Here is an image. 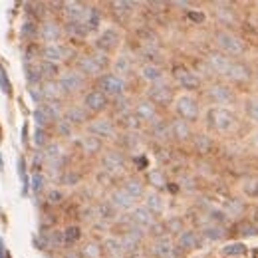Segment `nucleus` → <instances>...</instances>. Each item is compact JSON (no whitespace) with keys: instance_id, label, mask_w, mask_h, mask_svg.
<instances>
[{"instance_id":"f257e3e1","label":"nucleus","mask_w":258,"mask_h":258,"mask_svg":"<svg viewBox=\"0 0 258 258\" xmlns=\"http://www.w3.org/2000/svg\"><path fill=\"white\" fill-rule=\"evenodd\" d=\"M204 119H206V125L216 133H228L236 127V115L228 107L212 105V107L206 109Z\"/></svg>"},{"instance_id":"f03ea898","label":"nucleus","mask_w":258,"mask_h":258,"mask_svg":"<svg viewBox=\"0 0 258 258\" xmlns=\"http://www.w3.org/2000/svg\"><path fill=\"white\" fill-rule=\"evenodd\" d=\"M109 60H107V54H101V52H93V54H83L77 58L75 62V69L85 75V77H101L103 75V69L107 67Z\"/></svg>"},{"instance_id":"7ed1b4c3","label":"nucleus","mask_w":258,"mask_h":258,"mask_svg":"<svg viewBox=\"0 0 258 258\" xmlns=\"http://www.w3.org/2000/svg\"><path fill=\"white\" fill-rule=\"evenodd\" d=\"M214 44L222 54L232 56V58H240L246 52V46L242 44V40L228 30H216L214 32Z\"/></svg>"},{"instance_id":"20e7f679","label":"nucleus","mask_w":258,"mask_h":258,"mask_svg":"<svg viewBox=\"0 0 258 258\" xmlns=\"http://www.w3.org/2000/svg\"><path fill=\"white\" fill-rule=\"evenodd\" d=\"M175 111H177L179 119H185L187 123H194L198 119V115H200L198 101L189 93H183V95L175 97Z\"/></svg>"},{"instance_id":"39448f33","label":"nucleus","mask_w":258,"mask_h":258,"mask_svg":"<svg viewBox=\"0 0 258 258\" xmlns=\"http://www.w3.org/2000/svg\"><path fill=\"white\" fill-rule=\"evenodd\" d=\"M97 89L103 91L107 97H121L125 93V81L117 73H103L97 77Z\"/></svg>"},{"instance_id":"423d86ee","label":"nucleus","mask_w":258,"mask_h":258,"mask_svg":"<svg viewBox=\"0 0 258 258\" xmlns=\"http://www.w3.org/2000/svg\"><path fill=\"white\" fill-rule=\"evenodd\" d=\"M58 83L62 85V89H64L65 95H71V93H77V91L83 89V85H85V75H81L77 69H67V71H64V73L60 75Z\"/></svg>"},{"instance_id":"0eeeda50","label":"nucleus","mask_w":258,"mask_h":258,"mask_svg":"<svg viewBox=\"0 0 258 258\" xmlns=\"http://www.w3.org/2000/svg\"><path fill=\"white\" fill-rule=\"evenodd\" d=\"M206 97H208L210 103H216L218 107H226V105L234 103V99H236L234 91H232L228 85H224V83H214V85H210V87L206 89Z\"/></svg>"},{"instance_id":"6e6552de","label":"nucleus","mask_w":258,"mask_h":258,"mask_svg":"<svg viewBox=\"0 0 258 258\" xmlns=\"http://www.w3.org/2000/svg\"><path fill=\"white\" fill-rule=\"evenodd\" d=\"M173 79L187 91H196L200 87V77L196 73H193L185 65H175L173 67Z\"/></svg>"},{"instance_id":"1a4fd4ad","label":"nucleus","mask_w":258,"mask_h":258,"mask_svg":"<svg viewBox=\"0 0 258 258\" xmlns=\"http://www.w3.org/2000/svg\"><path fill=\"white\" fill-rule=\"evenodd\" d=\"M64 36V28L56 20H42L40 22V40L44 44H60Z\"/></svg>"},{"instance_id":"9d476101","label":"nucleus","mask_w":258,"mask_h":258,"mask_svg":"<svg viewBox=\"0 0 258 258\" xmlns=\"http://www.w3.org/2000/svg\"><path fill=\"white\" fill-rule=\"evenodd\" d=\"M69 50L64 46V44H44L42 50H40V58L46 60V62H52V64H62L64 60L69 58Z\"/></svg>"},{"instance_id":"9b49d317","label":"nucleus","mask_w":258,"mask_h":258,"mask_svg":"<svg viewBox=\"0 0 258 258\" xmlns=\"http://www.w3.org/2000/svg\"><path fill=\"white\" fill-rule=\"evenodd\" d=\"M117 46H119V32L115 28H105L95 40V48L101 54H111L117 50Z\"/></svg>"},{"instance_id":"f8f14e48","label":"nucleus","mask_w":258,"mask_h":258,"mask_svg":"<svg viewBox=\"0 0 258 258\" xmlns=\"http://www.w3.org/2000/svg\"><path fill=\"white\" fill-rule=\"evenodd\" d=\"M107 105H109V99L99 89H89L83 95V107L87 109V113H101Z\"/></svg>"},{"instance_id":"ddd939ff","label":"nucleus","mask_w":258,"mask_h":258,"mask_svg":"<svg viewBox=\"0 0 258 258\" xmlns=\"http://www.w3.org/2000/svg\"><path fill=\"white\" fill-rule=\"evenodd\" d=\"M87 131H89V135H93L97 139L115 137V123L107 117H97V119L87 123Z\"/></svg>"},{"instance_id":"4468645a","label":"nucleus","mask_w":258,"mask_h":258,"mask_svg":"<svg viewBox=\"0 0 258 258\" xmlns=\"http://www.w3.org/2000/svg\"><path fill=\"white\" fill-rule=\"evenodd\" d=\"M149 99L155 103V105H169L173 101V91L167 83H155L149 87Z\"/></svg>"},{"instance_id":"2eb2a0df","label":"nucleus","mask_w":258,"mask_h":258,"mask_svg":"<svg viewBox=\"0 0 258 258\" xmlns=\"http://www.w3.org/2000/svg\"><path fill=\"white\" fill-rule=\"evenodd\" d=\"M129 216H131V222L135 226H139V228H151L155 224V214L145 204L143 206H135Z\"/></svg>"},{"instance_id":"dca6fc26","label":"nucleus","mask_w":258,"mask_h":258,"mask_svg":"<svg viewBox=\"0 0 258 258\" xmlns=\"http://www.w3.org/2000/svg\"><path fill=\"white\" fill-rule=\"evenodd\" d=\"M133 115L139 119V121H157V107L151 99H143L139 103H135L133 107Z\"/></svg>"},{"instance_id":"f3484780","label":"nucleus","mask_w":258,"mask_h":258,"mask_svg":"<svg viewBox=\"0 0 258 258\" xmlns=\"http://www.w3.org/2000/svg\"><path fill=\"white\" fill-rule=\"evenodd\" d=\"M64 119L69 121L71 125H83V123H87L89 113L83 105H69L64 109Z\"/></svg>"},{"instance_id":"a211bd4d","label":"nucleus","mask_w":258,"mask_h":258,"mask_svg":"<svg viewBox=\"0 0 258 258\" xmlns=\"http://www.w3.org/2000/svg\"><path fill=\"white\" fill-rule=\"evenodd\" d=\"M109 202H111L113 208H119V210H129V208H131V210H133L137 200H135L129 193H125L123 189H117V191L111 193V200H109Z\"/></svg>"},{"instance_id":"6ab92c4d","label":"nucleus","mask_w":258,"mask_h":258,"mask_svg":"<svg viewBox=\"0 0 258 258\" xmlns=\"http://www.w3.org/2000/svg\"><path fill=\"white\" fill-rule=\"evenodd\" d=\"M177 244H179V248L185 250V252L196 250V248H200V236H198V232H194V230H181Z\"/></svg>"},{"instance_id":"aec40b11","label":"nucleus","mask_w":258,"mask_h":258,"mask_svg":"<svg viewBox=\"0 0 258 258\" xmlns=\"http://www.w3.org/2000/svg\"><path fill=\"white\" fill-rule=\"evenodd\" d=\"M230 58H226V56H222V54H210L208 58H206V64H208V67L214 71V73H218V75H224L226 77V71H228V67H230Z\"/></svg>"},{"instance_id":"412c9836","label":"nucleus","mask_w":258,"mask_h":258,"mask_svg":"<svg viewBox=\"0 0 258 258\" xmlns=\"http://www.w3.org/2000/svg\"><path fill=\"white\" fill-rule=\"evenodd\" d=\"M226 77L232 79V81H246L250 77V67L238 60H232L230 62V67L226 71Z\"/></svg>"},{"instance_id":"4be33fe9","label":"nucleus","mask_w":258,"mask_h":258,"mask_svg":"<svg viewBox=\"0 0 258 258\" xmlns=\"http://www.w3.org/2000/svg\"><path fill=\"white\" fill-rule=\"evenodd\" d=\"M42 91H44V101H62V97H65L62 85L56 81H44L42 83Z\"/></svg>"},{"instance_id":"5701e85b","label":"nucleus","mask_w":258,"mask_h":258,"mask_svg":"<svg viewBox=\"0 0 258 258\" xmlns=\"http://www.w3.org/2000/svg\"><path fill=\"white\" fill-rule=\"evenodd\" d=\"M173 250H175L173 242H171L169 238H165V236H159V238L151 244V252H153L157 258H171V256H173Z\"/></svg>"},{"instance_id":"b1692460","label":"nucleus","mask_w":258,"mask_h":258,"mask_svg":"<svg viewBox=\"0 0 258 258\" xmlns=\"http://www.w3.org/2000/svg\"><path fill=\"white\" fill-rule=\"evenodd\" d=\"M141 77L145 81H149L151 85H155V83H161L165 79V73H163V69L157 64H145L141 67Z\"/></svg>"},{"instance_id":"393cba45","label":"nucleus","mask_w":258,"mask_h":258,"mask_svg":"<svg viewBox=\"0 0 258 258\" xmlns=\"http://www.w3.org/2000/svg\"><path fill=\"white\" fill-rule=\"evenodd\" d=\"M169 127H171V135L175 137V139H179V141H185V139H189L191 137V123H187L185 119H173L171 123H169Z\"/></svg>"},{"instance_id":"a878e982","label":"nucleus","mask_w":258,"mask_h":258,"mask_svg":"<svg viewBox=\"0 0 258 258\" xmlns=\"http://www.w3.org/2000/svg\"><path fill=\"white\" fill-rule=\"evenodd\" d=\"M123 165H125V159H123V155H121L119 151H109V153H105V157H103V169L115 173V171L123 169Z\"/></svg>"},{"instance_id":"bb28decb","label":"nucleus","mask_w":258,"mask_h":258,"mask_svg":"<svg viewBox=\"0 0 258 258\" xmlns=\"http://www.w3.org/2000/svg\"><path fill=\"white\" fill-rule=\"evenodd\" d=\"M40 71H42L44 81H56L62 75L60 73V65L52 64V62H46V60H40Z\"/></svg>"},{"instance_id":"cd10ccee","label":"nucleus","mask_w":258,"mask_h":258,"mask_svg":"<svg viewBox=\"0 0 258 258\" xmlns=\"http://www.w3.org/2000/svg\"><path fill=\"white\" fill-rule=\"evenodd\" d=\"M125 193H129L135 200L137 198H141L143 194H145V187H143V183L139 181V179H135V177H129V179H125V183H123V187H121Z\"/></svg>"},{"instance_id":"c85d7f7f","label":"nucleus","mask_w":258,"mask_h":258,"mask_svg":"<svg viewBox=\"0 0 258 258\" xmlns=\"http://www.w3.org/2000/svg\"><path fill=\"white\" fill-rule=\"evenodd\" d=\"M220 252H222L224 256H228V258H234V256H244V254L248 252V246H246L244 242L236 240V242H228V244H224V246L220 248Z\"/></svg>"},{"instance_id":"c756f323","label":"nucleus","mask_w":258,"mask_h":258,"mask_svg":"<svg viewBox=\"0 0 258 258\" xmlns=\"http://www.w3.org/2000/svg\"><path fill=\"white\" fill-rule=\"evenodd\" d=\"M224 234H226V230H224L220 224H208V226H204V228L200 230V236L206 238V240H212V242L222 240Z\"/></svg>"},{"instance_id":"7c9ffc66","label":"nucleus","mask_w":258,"mask_h":258,"mask_svg":"<svg viewBox=\"0 0 258 258\" xmlns=\"http://www.w3.org/2000/svg\"><path fill=\"white\" fill-rule=\"evenodd\" d=\"M65 32L71 36V38H77V40H83L91 30L83 24V22H67L65 24Z\"/></svg>"},{"instance_id":"2f4dec72","label":"nucleus","mask_w":258,"mask_h":258,"mask_svg":"<svg viewBox=\"0 0 258 258\" xmlns=\"http://www.w3.org/2000/svg\"><path fill=\"white\" fill-rule=\"evenodd\" d=\"M145 206H147L153 214H161V212H163V208H165L163 198H161L157 193H149V194L145 196Z\"/></svg>"},{"instance_id":"473e14b6","label":"nucleus","mask_w":258,"mask_h":258,"mask_svg":"<svg viewBox=\"0 0 258 258\" xmlns=\"http://www.w3.org/2000/svg\"><path fill=\"white\" fill-rule=\"evenodd\" d=\"M147 181H149V185L155 187V189H165V187H167V179H165L163 171H159V169L149 171V173H147Z\"/></svg>"},{"instance_id":"72a5a7b5","label":"nucleus","mask_w":258,"mask_h":258,"mask_svg":"<svg viewBox=\"0 0 258 258\" xmlns=\"http://www.w3.org/2000/svg\"><path fill=\"white\" fill-rule=\"evenodd\" d=\"M79 143H81V147H83L85 153H97V151H101V139H97L93 135H85Z\"/></svg>"},{"instance_id":"f704fd0d","label":"nucleus","mask_w":258,"mask_h":258,"mask_svg":"<svg viewBox=\"0 0 258 258\" xmlns=\"http://www.w3.org/2000/svg\"><path fill=\"white\" fill-rule=\"evenodd\" d=\"M79 236H81V230H79V226L71 224V226L64 228V244H65V246H71V244H75V242L79 240Z\"/></svg>"},{"instance_id":"c9c22d12","label":"nucleus","mask_w":258,"mask_h":258,"mask_svg":"<svg viewBox=\"0 0 258 258\" xmlns=\"http://www.w3.org/2000/svg\"><path fill=\"white\" fill-rule=\"evenodd\" d=\"M22 36H24L26 40H36V38L40 36V26H38L36 22H32V20L24 22V24H22Z\"/></svg>"},{"instance_id":"e433bc0d","label":"nucleus","mask_w":258,"mask_h":258,"mask_svg":"<svg viewBox=\"0 0 258 258\" xmlns=\"http://www.w3.org/2000/svg\"><path fill=\"white\" fill-rule=\"evenodd\" d=\"M244 111H246V115H248L254 123H258V97H250V99H246V103H244Z\"/></svg>"},{"instance_id":"4c0bfd02","label":"nucleus","mask_w":258,"mask_h":258,"mask_svg":"<svg viewBox=\"0 0 258 258\" xmlns=\"http://www.w3.org/2000/svg\"><path fill=\"white\" fill-rule=\"evenodd\" d=\"M56 129H58V135H62V137H67V135H71V129H73V125L62 117V119L56 123Z\"/></svg>"},{"instance_id":"58836bf2","label":"nucleus","mask_w":258,"mask_h":258,"mask_svg":"<svg viewBox=\"0 0 258 258\" xmlns=\"http://www.w3.org/2000/svg\"><path fill=\"white\" fill-rule=\"evenodd\" d=\"M34 143H36V147H48V133H46V129H38L36 127V133H34Z\"/></svg>"},{"instance_id":"ea45409f","label":"nucleus","mask_w":258,"mask_h":258,"mask_svg":"<svg viewBox=\"0 0 258 258\" xmlns=\"http://www.w3.org/2000/svg\"><path fill=\"white\" fill-rule=\"evenodd\" d=\"M238 228H240V236H256L258 234V228L252 222H242Z\"/></svg>"},{"instance_id":"a19ab883","label":"nucleus","mask_w":258,"mask_h":258,"mask_svg":"<svg viewBox=\"0 0 258 258\" xmlns=\"http://www.w3.org/2000/svg\"><path fill=\"white\" fill-rule=\"evenodd\" d=\"M83 256H87V258H99V256H101V246H97V244H87V246L83 248Z\"/></svg>"},{"instance_id":"79ce46f5","label":"nucleus","mask_w":258,"mask_h":258,"mask_svg":"<svg viewBox=\"0 0 258 258\" xmlns=\"http://www.w3.org/2000/svg\"><path fill=\"white\" fill-rule=\"evenodd\" d=\"M242 191L248 194V196H258V181H246Z\"/></svg>"},{"instance_id":"37998d69","label":"nucleus","mask_w":258,"mask_h":258,"mask_svg":"<svg viewBox=\"0 0 258 258\" xmlns=\"http://www.w3.org/2000/svg\"><path fill=\"white\" fill-rule=\"evenodd\" d=\"M18 173H20V179H22V185H24V193L28 191V175H26V163H24V159H20L18 161Z\"/></svg>"},{"instance_id":"c03bdc74","label":"nucleus","mask_w":258,"mask_h":258,"mask_svg":"<svg viewBox=\"0 0 258 258\" xmlns=\"http://www.w3.org/2000/svg\"><path fill=\"white\" fill-rule=\"evenodd\" d=\"M115 69H117L119 73L129 71V60H127L125 56H119V58H117V62H115Z\"/></svg>"},{"instance_id":"a18cd8bd","label":"nucleus","mask_w":258,"mask_h":258,"mask_svg":"<svg viewBox=\"0 0 258 258\" xmlns=\"http://www.w3.org/2000/svg\"><path fill=\"white\" fill-rule=\"evenodd\" d=\"M32 189H34V193H40V191L44 189V177H42L40 173H36V175L32 177Z\"/></svg>"},{"instance_id":"49530a36","label":"nucleus","mask_w":258,"mask_h":258,"mask_svg":"<svg viewBox=\"0 0 258 258\" xmlns=\"http://www.w3.org/2000/svg\"><path fill=\"white\" fill-rule=\"evenodd\" d=\"M0 89H2L4 93H10V81H8L6 71H4V67H2V65H0Z\"/></svg>"},{"instance_id":"de8ad7c7","label":"nucleus","mask_w":258,"mask_h":258,"mask_svg":"<svg viewBox=\"0 0 258 258\" xmlns=\"http://www.w3.org/2000/svg\"><path fill=\"white\" fill-rule=\"evenodd\" d=\"M79 181V175H75V173H65L64 177H62V183L64 185H75Z\"/></svg>"},{"instance_id":"09e8293b","label":"nucleus","mask_w":258,"mask_h":258,"mask_svg":"<svg viewBox=\"0 0 258 258\" xmlns=\"http://www.w3.org/2000/svg\"><path fill=\"white\" fill-rule=\"evenodd\" d=\"M167 228H169V230H173V232H179V230H181V220L171 218V220L167 222Z\"/></svg>"},{"instance_id":"8fccbe9b","label":"nucleus","mask_w":258,"mask_h":258,"mask_svg":"<svg viewBox=\"0 0 258 258\" xmlns=\"http://www.w3.org/2000/svg\"><path fill=\"white\" fill-rule=\"evenodd\" d=\"M48 200H50V202H60V200H62V193H60V191L48 193Z\"/></svg>"},{"instance_id":"3c124183","label":"nucleus","mask_w":258,"mask_h":258,"mask_svg":"<svg viewBox=\"0 0 258 258\" xmlns=\"http://www.w3.org/2000/svg\"><path fill=\"white\" fill-rule=\"evenodd\" d=\"M189 18L194 20V22H202V20H204V14H202V12H189Z\"/></svg>"},{"instance_id":"603ef678","label":"nucleus","mask_w":258,"mask_h":258,"mask_svg":"<svg viewBox=\"0 0 258 258\" xmlns=\"http://www.w3.org/2000/svg\"><path fill=\"white\" fill-rule=\"evenodd\" d=\"M256 143H258V133H256Z\"/></svg>"}]
</instances>
